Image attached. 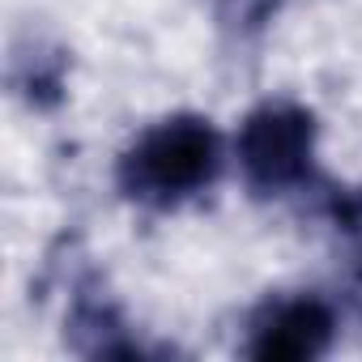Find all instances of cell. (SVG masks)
<instances>
[{
  "mask_svg": "<svg viewBox=\"0 0 362 362\" xmlns=\"http://www.w3.org/2000/svg\"><path fill=\"white\" fill-rule=\"evenodd\" d=\"M9 86L30 111H56L69 94V56L56 43L30 39L26 47L13 52L9 64Z\"/></svg>",
  "mask_w": 362,
  "mask_h": 362,
  "instance_id": "5",
  "label": "cell"
},
{
  "mask_svg": "<svg viewBox=\"0 0 362 362\" xmlns=\"http://www.w3.org/2000/svg\"><path fill=\"white\" fill-rule=\"evenodd\" d=\"M354 303H358V315H362V252L354 260Z\"/></svg>",
  "mask_w": 362,
  "mask_h": 362,
  "instance_id": "7",
  "label": "cell"
},
{
  "mask_svg": "<svg viewBox=\"0 0 362 362\" xmlns=\"http://www.w3.org/2000/svg\"><path fill=\"white\" fill-rule=\"evenodd\" d=\"M222 175V136L209 115L175 111L141 128L115 162V188L124 201L170 214L209 192Z\"/></svg>",
  "mask_w": 362,
  "mask_h": 362,
  "instance_id": "1",
  "label": "cell"
},
{
  "mask_svg": "<svg viewBox=\"0 0 362 362\" xmlns=\"http://www.w3.org/2000/svg\"><path fill=\"white\" fill-rule=\"evenodd\" d=\"M286 5H290V0H214V18H218L226 39L252 43V39H260L281 18Z\"/></svg>",
  "mask_w": 362,
  "mask_h": 362,
  "instance_id": "6",
  "label": "cell"
},
{
  "mask_svg": "<svg viewBox=\"0 0 362 362\" xmlns=\"http://www.w3.org/2000/svg\"><path fill=\"white\" fill-rule=\"evenodd\" d=\"M64 337L86 358H149V349L141 345V337L128 324V315L119 311V303L94 277H86L73 290V303L64 315Z\"/></svg>",
  "mask_w": 362,
  "mask_h": 362,
  "instance_id": "4",
  "label": "cell"
},
{
  "mask_svg": "<svg viewBox=\"0 0 362 362\" xmlns=\"http://www.w3.org/2000/svg\"><path fill=\"white\" fill-rule=\"evenodd\" d=\"M337 311L320 294H281L269 298L247 320L243 354L252 362H315L337 341Z\"/></svg>",
  "mask_w": 362,
  "mask_h": 362,
  "instance_id": "3",
  "label": "cell"
},
{
  "mask_svg": "<svg viewBox=\"0 0 362 362\" xmlns=\"http://www.w3.org/2000/svg\"><path fill=\"white\" fill-rule=\"evenodd\" d=\"M315 149L320 119L294 98L256 103L235 132V162L243 184L260 201H281L315 188Z\"/></svg>",
  "mask_w": 362,
  "mask_h": 362,
  "instance_id": "2",
  "label": "cell"
}]
</instances>
